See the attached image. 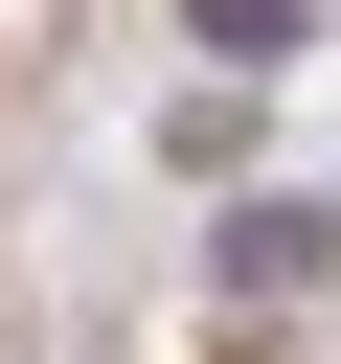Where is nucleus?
I'll use <instances>...</instances> for the list:
<instances>
[{
	"instance_id": "1",
	"label": "nucleus",
	"mask_w": 341,
	"mask_h": 364,
	"mask_svg": "<svg viewBox=\"0 0 341 364\" xmlns=\"http://www.w3.org/2000/svg\"><path fill=\"white\" fill-rule=\"evenodd\" d=\"M318 273H341V205H296V182H227V205H205V296H227V318H296Z\"/></svg>"
},
{
	"instance_id": "2",
	"label": "nucleus",
	"mask_w": 341,
	"mask_h": 364,
	"mask_svg": "<svg viewBox=\"0 0 341 364\" xmlns=\"http://www.w3.org/2000/svg\"><path fill=\"white\" fill-rule=\"evenodd\" d=\"M182 46H205V68H227V91H273V68H296V46H318V0H182Z\"/></svg>"
}]
</instances>
